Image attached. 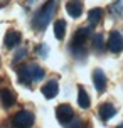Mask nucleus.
Returning a JSON list of instances; mask_svg holds the SVG:
<instances>
[{"mask_svg": "<svg viewBox=\"0 0 123 128\" xmlns=\"http://www.w3.org/2000/svg\"><path fill=\"white\" fill-rule=\"evenodd\" d=\"M81 126H83V123H81L79 118H74V120H71V122L66 125V128H81Z\"/></svg>", "mask_w": 123, "mask_h": 128, "instance_id": "18", "label": "nucleus"}, {"mask_svg": "<svg viewBox=\"0 0 123 128\" xmlns=\"http://www.w3.org/2000/svg\"><path fill=\"white\" fill-rule=\"evenodd\" d=\"M56 12V0H49V2H46L42 8H40L37 15L34 17V29H37V30H44L46 27L51 24V19L52 15Z\"/></svg>", "mask_w": 123, "mask_h": 128, "instance_id": "2", "label": "nucleus"}, {"mask_svg": "<svg viewBox=\"0 0 123 128\" xmlns=\"http://www.w3.org/2000/svg\"><path fill=\"white\" fill-rule=\"evenodd\" d=\"M116 128H123V123H122V125H118V126Z\"/></svg>", "mask_w": 123, "mask_h": 128, "instance_id": "21", "label": "nucleus"}, {"mask_svg": "<svg viewBox=\"0 0 123 128\" xmlns=\"http://www.w3.org/2000/svg\"><path fill=\"white\" fill-rule=\"evenodd\" d=\"M64 34H66V20L59 19L56 20V24H54V36H56V39H64Z\"/></svg>", "mask_w": 123, "mask_h": 128, "instance_id": "14", "label": "nucleus"}, {"mask_svg": "<svg viewBox=\"0 0 123 128\" xmlns=\"http://www.w3.org/2000/svg\"><path fill=\"white\" fill-rule=\"evenodd\" d=\"M26 56H27V51H26V49H19V52L15 54V58H14V61H15V62H19L20 59H24Z\"/></svg>", "mask_w": 123, "mask_h": 128, "instance_id": "19", "label": "nucleus"}, {"mask_svg": "<svg viewBox=\"0 0 123 128\" xmlns=\"http://www.w3.org/2000/svg\"><path fill=\"white\" fill-rule=\"evenodd\" d=\"M101 17H103V10H101L100 7H94V8H91L90 14H88V20H90L91 26H96V24H100Z\"/></svg>", "mask_w": 123, "mask_h": 128, "instance_id": "13", "label": "nucleus"}, {"mask_svg": "<svg viewBox=\"0 0 123 128\" xmlns=\"http://www.w3.org/2000/svg\"><path fill=\"white\" fill-rule=\"evenodd\" d=\"M66 10L68 14L74 17V19H78L79 15L83 14V2L81 0H69L68 4H66Z\"/></svg>", "mask_w": 123, "mask_h": 128, "instance_id": "12", "label": "nucleus"}, {"mask_svg": "<svg viewBox=\"0 0 123 128\" xmlns=\"http://www.w3.org/2000/svg\"><path fill=\"white\" fill-rule=\"evenodd\" d=\"M42 94L47 98V100H52V98H56L59 93V84L56 79H51V81H47V83L42 86Z\"/></svg>", "mask_w": 123, "mask_h": 128, "instance_id": "10", "label": "nucleus"}, {"mask_svg": "<svg viewBox=\"0 0 123 128\" xmlns=\"http://www.w3.org/2000/svg\"><path fill=\"white\" fill-rule=\"evenodd\" d=\"M93 83H94V88L98 93H103L106 90V74L101 69H94L93 71Z\"/></svg>", "mask_w": 123, "mask_h": 128, "instance_id": "8", "label": "nucleus"}, {"mask_svg": "<svg viewBox=\"0 0 123 128\" xmlns=\"http://www.w3.org/2000/svg\"><path fill=\"white\" fill-rule=\"evenodd\" d=\"M20 40H22V36H20L19 30H8L5 34L4 44H5L7 49H14V47H17V46L20 44Z\"/></svg>", "mask_w": 123, "mask_h": 128, "instance_id": "9", "label": "nucleus"}, {"mask_svg": "<svg viewBox=\"0 0 123 128\" xmlns=\"http://www.w3.org/2000/svg\"><path fill=\"white\" fill-rule=\"evenodd\" d=\"M0 100H2V104H4L5 108H10V106L15 104L17 96H15L14 90H10V88H2V90H0Z\"/></svg>", "mask_w": 123, "mask_h": 128, "instance_id": "7", "label": "nucleus"}, {"mask_svg": "<svg viewBox=\"0 0 123 128\" xmlns=\"http://www.w3.org/2000/svg\"><path fill=\"white\" fill-rule=\"evenodd\" d=\"M78 104L83 110H86L88 106H90V96H88V93L84 91L83 86H79V90H78Z\"/></svg>", "mask_w": 123, "mask_h": 128, "instance_id": "15", "label": "nucleus"}, {"mask_svg": "<svg viewBox=\"0 0 123 128\" xmlns=\"http://www.w3.org/2000/svg\"><path fill=\"white\" fill-rule=\"evenodd\" d=\"M36 122V116L32 111H27V110H20L17 111L12 118V125L15 128H30Z\"/></svg>", "mask_w": 123, "mask_h": 128, "instance_id": "4", "label": "nucleus"}, {"mask_svg": "<svg viewBox=\"0 0 123 128\" xmlns=\"http://www.w3.org/2000/svg\"><path fill=\"white\" fill-rule=\"evenodd\" d=\"M91 47H93V49H96V51H101V49L104 47L103 36H100V34L93 36V37H91Z\"/></svg>", "mask_w": 123, "mask_h": 128, "instance_id": "16", "label": "nucleus"}, {"mask_svg": "<svg viewBox=\"0 0 123 128\" xmlns=\"http://www.w3.org/2000/svg\"><path fill=\"white\" fill-rule=\"evenodd\" d=\"M111 14H113V15H118V17H122V15H123V0H116V2L111 5Z\"/></svg>", "mask_w": 123, "mask_h": 128, "instance_id": "17", "label": "nucleus"}, {"mask_svg": "<svg viewBox=\"0 0 123 128\" xmlns=\"http://www.w3.org/2000/svg\"><path fill=\"white\" fill-rule=\"evenodd\" d=\"M106 46H108V49H110L111 52H115V54L122 52L123 51V36L118 30H111Z\"/></svg>", "mask_w": 123, "mask_h": 128, "instance_id": "6", "label": "nucleus"}, {"mask_svg": "<svg viewBox=\"0 0 123 128\" xmlns=\"http://www.w3.org/2000/svg\"><path fill=\"white\" fill-rule=\"evenodd\" d=\"M56 116H58V120L62 125H68L71 120H74V111H72V108L69 104L62 103V104H59L56 108Z\"/></svg>", "mask_w": 123, "mask_h": 128, "instance_id": "5", "label": "nucleus"}, {"mask_svg": "<svg viewBox=\"0 0 123 128\" xmlns=\"http://www.w3.org/2000/svg\"><path fill=\"white\" fill-rule=\"evenodd\" d=\"M47 47H46L44 44H40V46H37V47H36V52H39L40 56H42V58H46V56H47Z\"/></svg>", "mask_w": 123, "mask_h": 128, "instance_id": "20", "label": "nucleus"}, {"mask_svg": "<svg viewBox=\"0 0 123 128\" xmlns=\"http://www.w3.org/2000/svg\"><path fill=\"white\" fill-rule=\"evenodd\" d=\"M44 76H46V71L39 64H27V66H22L19 69V79L24 84L37 83L40 79H44Z\"/></svg>", "mask_w": 123, "mask_h": 128, "instance_id": "1", "label": "nucleus"}, {"mask_svg": "<svg viewBox=\"0 0 123 128\" xmlns=\"http://www.w3.org/2000/svg\"><path fill=\"white\" fill-rule=\"evenodd\" d=\"M98 113H100V118H101L103 122H108V120H111L113 116L116 115V108H115L111 103H103V104L100 106V110H98Z\"/></svg>", "mask_w": 123, "mask_h": 128, "instance_id": "11", "label": "nucleus"}, {"mask_svg": "<svg viewBox=\"0 0 123 128\" xmlns=\"http://www.w3.org/2000/svg\"><path fill=\"white\" fill-rule=\"evenodd\" d=\"M90 36V29H79V30L74 32V37H72V42L69 46L72 56L76 58H83L86 54V40H88Z\"/></svg>", "mask_w": 123, "mask_h": 128, "instance_id": "3", "label": "nucleus"}]
</instances>
